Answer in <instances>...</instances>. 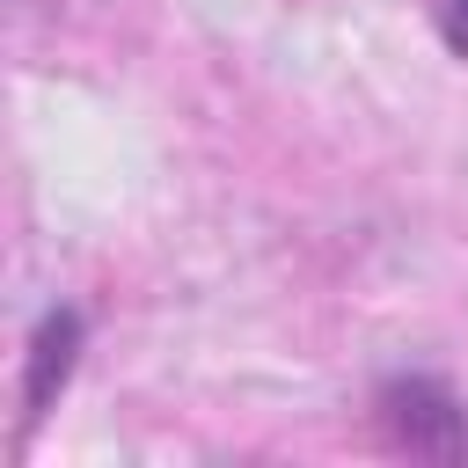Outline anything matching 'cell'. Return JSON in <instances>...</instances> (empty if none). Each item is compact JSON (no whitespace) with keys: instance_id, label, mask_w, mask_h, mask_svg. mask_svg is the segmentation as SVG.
Instances as JSON below:
<instances>
[{"instance_id":"7a4b0ae2","label":"cell","mask_w":468,"mask_h":468,"mask_svg":"<svg viewBox=\"0 0 468 468\" xmlns=\"http://www.w3.org/2000/svg\"><path fill=\"white\" fill-rule=\"evenodd\" d=\"M446 29H453V44H468V0H453V15H446Z\"/></svg>"},{"instance_id":"6da1fadb","label":"cell","mask_w":468,"mask_h":468,"mask_svg":"<svg viewBox=\"0 0 468 468\" xmlns=\"http://www.w3.org/2000/svg\"><path fill=\"white\" fill-rule=\"evenodd\" d=\"M73 336H80L73 314H51V322H44V336H37V366H29V402H44L51 380H66V366H73Z\"/></svg>"}]
</instances>
